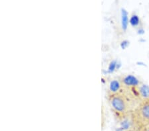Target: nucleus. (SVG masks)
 Returning <instances> with one entry per match:
<instances>
[{
    "label": "nucleus",
    "mask_w": 149,
    "mask_h": 131,
    "mask_svg": "<svg viewBox=\"0 0 149 131\" xmlns=\"http://www.w3.org/2000/svg\"><path fill=\"white\" fill-rule=\"evenodd\" d=\"M121 19H122L123 29L124 30L127 29L128 23H129V19H128V13L125 10H122Z\"/></svg>",
    "instance_id": "nucleus-6"
},
{
    "label": "nucleus",
    "mask_w": 149,
    "mask_h": 131,
    "mask_svg": "<svg viewBox=\"0 0 149 131\" xmlns=\"http://www.w3.org/2000/svg\"><path fill=\"white\" fill-rule=\"evenodd\" d=\"M121 84L120 82L117 80H114L111 81L110 84H109V91H110V95H113V94L118 93L119 91L121 89Z\"/></svg>",
    "instance_id": "nucleus-4"
},
{
    "label": "nucleus",
    "mask_w": 149,
    "mask_h": 131,
    "mask_svg": "<svg viewBox=\"0 0 149 131\" xmlns=\"http://www.w3.org/2000/svg\"><path fill=\"white\" fill-rule=\"evenodd\" d=\"M127 45H128L127 41H123V42L121 44V47H122L123 49H125V48L127 46Z\"/></svg>",
    "instance_id": "nucleus-9"
},
{
    "label": "nucleus",
    "mask_w": 149,
    "mask_h": 131,
    "mask_svg": "<svg viewBox=\"0 0 149 131\" xmlns=\"http://www.w3.org/2000/svg\"><path fill=\"white\" fill-rule=\"evenodd\" d=\"M109 103L113 111L118 115H124L128 111L127 101L122 95L119 93L110 95Z\"/></svg>",
    "instance_id": "nucleus-2"
},
{
    "label": "nucleus",
    "mask_w": 149,
    "mask_h": 131,
    "mask_svg": "<svg viewBox=\"0 0 149 131\" xmlns=\"http://www.w3.org/2000/svg\"><path fill=\"white\" fill-rule=\"evenodd\" d=\"M144 130H145V131H149V126H147V127L144 128Z\"/></svg>",
    "instance_id": "nucleus-10"
},
{
    "label": "nucleus",
    "mask_w": 149,
    "mask_h": 131,
    "mask_svg": "<svg viewBox=\"0 0 149 131\" xmlns=\"http://www.w3.org/2000/svg\"><path fill=\"white\" fill-rule=\"evenodd\" d=\"M139 93L142 97L144 99V100L148 99H149V87L147 85H142L139 87Z\"/></svg>",
    "instance_id": "nucleus-5"
},
{
    "label": "nucleus",
    "mask_w": 149,
    "mask_h": 131,
    "mask_svg": "<svg viewBox=\"0 0 149 131\" xmlns=\"http://www.w3.org/2000/svg\"><path fill=\"white\" fill-rule=\"evenodd\" d=\"M115 66H116V62L115 61L112 62L110 64V66H109V70L113 71L114 69L115 68Z\"/></svg>",
    "instance_id": "nucleus-8"
},
{
    "label": "nucleus",
    "mask_w": 149,
    "mask_h": 131,
    "mask_svg": "<svg viewBox=\"0 0 149 131\" xmlns=\"http://www.w3.org/2000/svg\"><path fill=\"white\" fill-rule=\"evenodd\" d=\"M123 84L127 87H136L139 86V81L137 78L132 75H127L123 78L122 80Z\"/></svg>",
    "instance_id": "nucleus-3"
},
{
    "label": "nucleus",
    "mask_w": 149,
    "mask_h": 131,
    "mask_svg": "<svg viewBox=\"0 0 149 131\" xmlns=\"http://www.w3.org/2000/svg\"><path fill=\"white\" fill-rule=\"evenodd\" d=\"M133 123L138 128H145L149 126V99L144 100L134 111Z\"/></svg>",
    "instance_id": "nucleus-1"
},
{
    "label": "nucleus",
    "mask_w": 149,
    "mask_h": 131,
    "mask_svg": "<svg viewBox=\"0 0 149 131\" xmlns=\"http://www.w3.org/2000/svg\"><path fill=\"white\" fill-rule=\"evenodd\" d=\"M139 21H140L139 18L138 16L136 15H132L131 18V19H130V23H131V25L132 27L137 26L139 23Z\"/></svg>",
    "instance_id": "nucleus-7"
}]
</instances>
